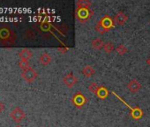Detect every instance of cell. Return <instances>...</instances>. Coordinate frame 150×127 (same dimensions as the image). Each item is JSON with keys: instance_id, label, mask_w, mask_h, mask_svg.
I'll use <instances>...</instances> for the list:
<instances>
[{"instance_id": "obj_22", "label": "cell", "mask_w": 150, "mask_h": 127, "mask_svg": "<svg viewBox=\"0 0 150 127\" xmlns=\"http://www.w3.org/2000/svg\"><path fill=\"white\" fill-rule=\"evenodd\" d=\"M146 64H147V66L150 67V56L147 58V60H146Z\"/></svg>"}, {"instance_id": "obj_21", "label": "cell", "mask_w": 150, "mask_h": 127, "mask_svg": "<svg viewBox=\"0 0 150 127\" xmlns=\"http://www.w3.org/2000/svg\"><path fill=\"white\" fill-rule=\"evenodd\" d=\"M5 109H6V106H5V104H4L2 102H0V113H2Z\"/></svg>"}, {"instance_id": "obj_7", "label": "cell", "mask_w": 150, "mask_h": 127, "mask_svg": "<svg viewBox=\"0 0 150 127\" xmlns=\"http://www.w3.org/2000/svg\"><path fill=\"white\" fill-rule=\"evenodd\" d=\"M10 116L17 123L21 122L25 117H26V113L20 108V107H16L10 114Z\"/></svg>"}, {"instance_id": "obj_3", "label": "cell", "mask_w": 150, "mask_h": 127, "mask_svg": "<svg viewBox=\"0 0 150 127\" xmlns=\"http://www.w3.org/2000/svg\"><path fill=\"white\" fill-rule=\"evenodd\" d=\"M111 94H112L113 95H115L117 98H118V99H119V100H120V101H121V102H123V103H124V104H125L128 109H131V113H130V114H131V116H132L133 119H135V120H139V119H140V118L143 116L144 112H143V110H142L139 107H134V108H132V107H131V106H130V105H129V104H128V103H127V102H126L123 98H121L119 95H117L115 92H113V91H112V92H111Z\"/></svg>"}, {"instance_id": "obj_13", "label": "cell", "mask_w": 150, "mask_h": 127, "mask_svg": "<svg viewBox=\"0 0 150 127\" xmlns=\"http://www.w3.org/2000/svg\"><path fill=\"white\" fill-rule=\"evenodd\" d=\"M51 62V56L48 54V53H42L40 56V63L43 66H49Z\"/></svg>"}, {"instance_id": "obj_19", "label": "cell", "mask_w": 150, "mask_h": 127, "mask_svg": "<svg viewBox=\"0 0 150 127\" xmlns=\"http://www.w3.org/2000/svg\"><path fill=\"white\" fill-rule=\"evenodd\" d=\"M19 66L20 68L23 69V70H27L28 68H30V64L28 63V61L26 60H21L19 62Z\"/></svg>"}, {"instance_id": "obj_2", "label": "cell", "mask_w": 150, "mask_h": 127, "mask_svg": "<svg viewBox=\"0 0 150 127\" xmlns=\"http://www.w3.org/2000/svg\"><path fill=\"white\" fill-rule=\"evenodd\" d=\"M94 15V11L90 8H77L75 12V17L81 22L86 23Z\"/></svg>"}, {"instance_id": "obj_23", "label": "cell", "mask_w": 150, "mask_h": 127, "mask_svg": "<svg viewBox=\"0 0 150 127\" xmlns=\"http://www.w3.org/2000/svg\"><path fill=\"white\" fill-rule=\"evenodd\" d=\"M15 127H22V126H21V125H17V126H15Z\"/></svg>"}, {"instance_id": "obj_8", "label": "cell", "mask_w": 150, "mask_h": 127, "mask_svg": "<svg viewBox=\"0 0 150 127\" xmlns=\"http://www.w3.org/2000/svg\"><path fill=\"white\" fill-rule=\"evenodd\" d=\"M63 81H64V85H65L67 87H69V88L73 87L75 85H76V84L78 83L77 78L75 77L72 73H68V74H66V75L64 77Z\"/></svg>"}, {"instance_id": "obj_11", "label": "cell", "mask_w": 150, "mask_h": 127, "mask_svg": "<svg viewBox=\"0 0 150 127\" xmlns=\"http://www.w3.org/2000/svg\"><path fill=\"white\" fill-rule=\"evenodd\" d=\"M109 94H110V91L108 90V88L105 87L104 86H101V87H99V89L96 93V95L101 100H105L109 96Z\"/></svg>"}, {"instance_id": "obj_18", "label": "cell", "mask_w": 150, "mask_h": 127, "mask_svg": "<svg viewBox=\"0 0 150 127\" xmlns=\"http://www.w3.org/2000/svg\"><path fill=\"white\" fill-rule=\"evenodd\" d=\"M103 49H104V51H105L107 54H110V53L114 50V45H113V43L110 42H106V43L104 44Z\"/></svg>"}, {"instance_id": "obj_15", "label": "cell", "mask_w": 150, "mask_h": 127, "mask_svg": "<svg viewBox=\"0 0 150 127\" xmlns=\"http://www.w3.org/2000/svg\"><path fill=\"white\" fill-rule=\"evenodd\" d=\"M82 73H83L84 76H86V77H88V78H90V77H92V76L96 73V70H95V68H94L93 66H85V67L83 68Z\"/></svg>"}, {"instance_id": "obj_1", "label": "cell", "mask_w": 150, "mask_h": 127, "mask_svg": "<svg viewBox=\"0 0 150 127\" xmlns=\"http://www.w3.org/2000/svg\"><path fill=\"white\" fill-rule=\"evenodd\" d=\"M114 27H115L114 20L110 16L105 15L98 21V23L96 24V29L98 33L103 35L107 32H110Z\"/></svg>"}, {"instance_id": "obj_4", "label": "cell", "mask_w": 150, "mask_h": 127, "mask_svg": "<svg viewBox=\"0 0 150 127\" xmlns=\"http://www.w3.org/2000/svg\"><path fill=\"white\" fill-rule=\"evenodd\" d=\"M0 40L2 42H13L15 41V35L8 28H0Z\"/></svg>"}, {"instance_id": "obj_5", "label": "cell", "mask_w": 150, "mask_h": 127, "mask_svg": "<svg viewBox=\"0 0 150 127\" xmlns=\"http://www.w3.org/2000/svg\"><path fill=\"white\" fill-rule=\"evenodd\" d=\"M87 97L81 92H77L71 98V103L79 109H81L87 103Z\"/></svg>"}, {"instance_id": "obj_17", "label": "cell", "mask_w": 150, "mask_h": 127, "mask_svg": "<svg viewBox=\"0 0 150 127\" xmlns=\"http://www.w3.org/2000/svg\"><path fill=\"white\" fill-rule=\"evenodd\" d=\"M116 51L117 52V54H118V55H120V56H124V55H125V54L127 53L128 49H127V48H126L125 45H123V44H119V45L117 47Z\"/></svg>"}, {"instance_id": "obj_16", "label": "cell", "mask_w": 150, "mask_h": 127, "mask_svg": "<svg viewBox=\"0 0 150 127\" xmlns=\"http://www.w3.org/2000/svg\"><path fill=\"white\" fill-rule=\"evenodd\" d=\"M91 6L92 3L88 0H80L77 2V8H90Z\"/></svg>"}, {"instance_id": "obj_12", "label": "cell", "mask_w": 150, "mask_h": 127, "mask_svg": "<svg viewBox=\"0 0 150 127\" xmlns=\"http://www.w3.org/2000/svg\"><path fill=\"white\" fill-rule=\"evenodd\" d=\"M19 56L21 60H26L28 61V59H30L33 56V52L29 49H23L20 53H19Z\"/></svg>"}, {"instance_id": "obj_9", "label": "cell", "mask_w": 150, "mask_h": 127, "mask_svg": "<svg viewBox=\"0 0 150 127\" xmlns=\"http://www.w3.org/2000/svg\"><path fill=\"white\" fill-rule=\"evenodd\" d=\"M127 20H128V17L123 12H120V13H117L116 16H115V18H114L115 24H117L118 26H124L126 23Z\"/></svg>"}, {"instance_id": "obj_6", "label": "cell", "mask_w": 150, "mask_h": 127, "mask_svg": "<svg viewBox=\"0 0 150 127\" xmlns=\"http://www.w3.org/2000/svg\"><path fill=\"white\" fill-rule=\"evenodd\" d=\"M21 77L28 82V83H33L36 78L38 77V73L37 72L33 69L32 67L27 69V70H24L21 73Z\"/></svg>"}, {"instance_id": "obj_20", "label": "cell", "mask_w": 150, "mask_h": 127, "mask_svg": "<svg viewBox=\"0 0 150 127\" xmlns=\"http://www.w3.org/2000/svg\"><path fill=\"white\" fill-rule=\"evenodd\" d=\"M88 89H89V91H90L91 93L96 95V93H97V91H98V89H99V86L97 85V83L92 82V83L90 84V86L88 87Z\"/></svg>"}, {"instance_id": "obj_14", "label": "cell", "mask_w": 150, "mask_h": 127, "mask_svg": "<svg viewBox=\"0 0 150 127\" xmlns=\"http://www.w3.org/2000/svg\"><path fill=\"white\" fill-rule=\"evenodd\" d=\"M104 44H105V43L103 42V41L102 39L96 38V39H95V40L92 41L91 46H92L95 49L99 50V49H102L104 47Z\"/></svg>"}, {"instance_id": "obj_10", "label": "cell", "mask_w": 150, "mask_h": 127, "mask_svg": "<svg viewBox=\"0 0 150 127\" xmlns=\"http://www.w3.org/2000/svg\"><path fill=\"white\" fill-rule=\"evenodd\" d=\"M141 84L135 79H132L127 85V88L132 92V93H137L141 89Z\"/></svg>"}]
</instances>
